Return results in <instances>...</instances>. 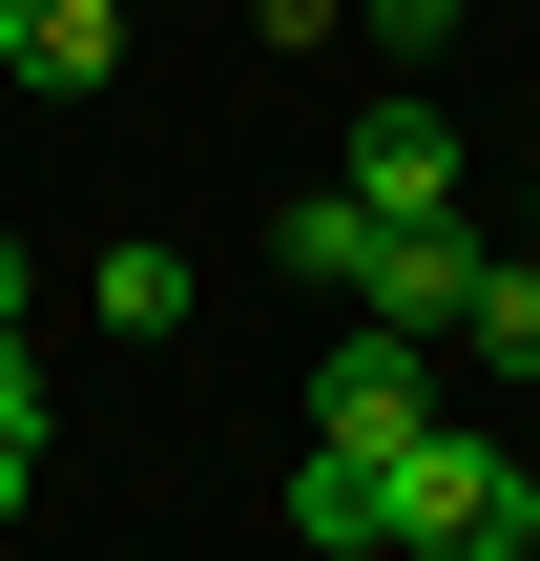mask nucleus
<instances>
[{"mask_svg": "<svg viewBox=\"0 0 540 561\" xmlns=\"http://www.w3.org/2000/svg\"><path fill=\"white\" fill-rule=\"evenodd\" d=\"M375 541L395 561H540V479L479 437V416H416L375 458Z\"/></svg>", "mask_w": 540, "mask_h": 561, "instance_id": "f257e3e1", "label": "nucleus"}, {"mask_svg": "<svg viewBox=\"0 0 540 561\" xmlns=\"http://www.w3.org/2000/svg\"><path fill=\"white\" fill-rule=\"evenodd\" d=\"M416 416H437V333H375V312H354V333L312 354V437H333V458H395Z\"/></svg>", "mask_w": 540, "mask_h": 561, "instance_id": "f03ea898", "label": "nucleus"}, {"mask_svg": "<svg viewBox=\"0 0 540 561\" xmlns=\"http://www.w3.org/2000/svg\"><path fill=\"white\" fill-rule=\"evenodd\" d=\"M479 271H499V250H479L458 208H416V229H375V250H354V312H375V333H458V312H479Z\"/></svg>", "mask_w": 540, "mask_h": 561, "instance_id": "7ed1b4c3", "label": "nucleus"}, {"mask_svg": "<svg viewBox=\"0 0 540 561\" xmlns=\"http://www.w3.org/2000/svg\"><path fill=\"white\" fill-rule=\"evenodd\" d=\"M333 187H354V208H375V229H416V208H458V125H437V104H375V125H354V167H333Z\"/></svg>", "mask_w": 540, "mask_h": 561, "instance_id": "20e7f679", "label": "nucleus"}, {"mask_svg": "<svg viewBox=\"0 0 540 561\" xmlns=\"http://www.w3.org/2000/svg\"><path fill=\"white\" fill-rule=\"evenodd\" d=\"M0 62H21L42 104H83V83H125V0H21V21H0Z\"/></svg>", "mask_w": 540, "mask_h": 561, "instance_id": "39448f33", "label": "nucleus"}, {"mask_svg": "<svg viewBox=\"0 0 540 561\" xmlns=\"http://www.w3.org/2000/svg\"><path fill=\"white\" fill-rule=\"evenodd\" d=\"M458 354H479V375H540V250H499V271H479V312H458Z\"/></svg>", "mask_w": 540, "mask_h": 561, "instance_id": "423d86ee", "label": "nucleus"}, {"mask_svg": "<svg viewBox=\"0 0 540 561\" xmlns=\"http://www.w3.org/2000/svg\"><path fill=\"white\" fill-rule=\"evenodd\" d=\"M271 250H291L312 291H354V250H375V208H354V187H312V208H271Z\"/></svg>", "mask_w": 540, "mask_h": 561, "instance_id": "0eeeda50", "label": "nucleus"}, {"mask_svg": "<svg viewBox=\"0 0 540 561\" xmlns=\"http://www.w3.org/2000/svg\"><path fill=\"white\" fill-rule=\"evenodd\" d=\"M83 291H104V333H187V250H104Z\"/></svg>", "mask_w": 540, "mask_h": 561, "instance_id": "6e6552de", "label": "nucleus"}, {"mask_svg": "<svg viewBox=\"0 0 540 561\" xmlns=\"http://www.w3.org/2000/svg\"><path fill=\"white\" fill-rule=\"evenodd\" d=\"M291 541H375V458L312 437V458H291Z\"/></svg>", "mask_w": 540, "mask_h": 561, "instance_id": "1a4fd4ad", "label": "nucleus"}, {"mask_svg": "<svg viewBox=\"0 0 540 561\" xmlns=\"http://www.w3.org/2000/svg\"><path fill=\"white\" fill-rule=\"evenodd\" d=\"M0 458H42V354L0 333Z\"/></svg>", "mask_w": 540, "mask_h": 561, "instance_id": "9d476101", "label": "nucleus"}, {"mask_svg": "<svg viewBox=\"0 0 540 561\" xmlns=\"http://www.w3.org/2000/svg\"><path fill=\"white\" fill-rule=\"evenodd\" d=\"M375 42H458V0H375Z\"/></svg>", "mask_w": 540, "mask_h": 561, "instance_id": "9b49d317", "label": "nucleus"}, {"mask_svg": "<svg viewBox=\"0 0 540 561\" xmlns=\"http://www.w3.org/2000/svg\"><path fill=\"white\" fill-rule=\"evenodd\" d=\"M21 500H42V458H0V520H21Z\"/></svg>", "mask_w": 540, "mask_h": 561, "instance_id": "f8f14e48", "label": "nucleus"}, {"mask_svg": "<svg viewBox=\"0 0 540 561\" xmlns=\"http://www.w3.org/2000/svg\"><path fill=\"white\" fill-rule=\"evenodd\" d=\"M0 333H21V250H0Z\"/></svg>", "mask_w": 540, "mask_h": 561, "instance_id": "ddd939ff", "label": "nucleus"}, {"mask_svg": "<svg viewBox=\"0 0 540 561\" xmlns=\"http://www.w3.org/2000/svg\"><path fill=\"white\" fill-rule=\"evenodd\" d=\"M0 21H21V0H0Z\"/></svg>", "mask_w": 540, "mask_h": 561, "instance_id": "4468645a", "label": "nucleus"}]
</instances>
